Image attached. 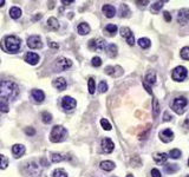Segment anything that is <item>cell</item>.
<instances>
[{
    "instance_id": "obj_29",
    "label": "cell",
    "mask_w": 189,
    "mask_h": 177,
    "mask_svg": "<svg viewBox=\"0 0 189 177\" xmlns=\"http://www.w3.org/2000/svg\"><path fill=\"white\" fill-rule=\"evenodd\" d=\"M105 32H108L109 34L111 35H115V33L117 32V26L113 25V24H109V25L105 26Z\"/></svg>"
},
{
    "instance_id": "obj_35",
    "label": "cell",
    "mask_w": 189,
    "mask_h": 177,
    "mask_svg": "<svg viewBox=\"0 0 189 177\" xmlns=\"http://www.w3.org/2000/svg\"><path fill=\"white\" fill-rule=\"evenodd\" d=\"M8 165V159L4 155H0V169H6Z\"/></svg>"
},
{
    "instance_id": "obj_10",
    "label": "cell",
    "mask_w": 189,
    "mask_h": 177,
    "mask_svg": "<svg viewBox=\"0 0 189 177\" xmlns=\"http://www.w3.org/2000/svg\"><path fill=\"white\" fill-rule=\"evenodd\" d=\"M27 45L31 48H41L43 47V43L39 35H31L27 39Z\"/></svg>"
},
{
    "instance_id": "obj_24",
    "label": "cell",
    "mask_w": 189,
    "mask_h": 177,
    "mask_svg": "<svg viewBox=\"0 0 189 177\" xmlns=\"http://www.w3.org/2000/svg\"><path fill=\"white\" fill-rule=\"evenodd\" d=\"M10 16H11L12 19H19L20 16H21V10H20L19 7L13 6L11 10H10Z\"/></svg>"
},
{
    "instance_id": "obj_18",
    "label": "cell",
    "mask_w": 189,
    "mask_h": 177,
    "mask_svg": "<svg viewBox=\"0 0 189 177\" xmlns=\"http://www.w3.org/2000/svg\"><path fill=\"white\" fill-rule=\"evenodd\" d=\"M103 13L105 14V17L108 18H112L115 14H116V8L113 7L112 5H104L103 8H102Z\"/></svg>"
},
{
    "instance_id": "obj_30",
    "label": "cell",
    "mask_w": 189,
    "mask_h": 177,
    "mask_svg": "<svg viewBox=\"0 0 189 177\" xmlns=\"http://www.w3.org/2000/svg\"><path fill=\"white\" fill-rule=\"evenodd\" d=\"M159 100L156 99V98H154V100H153V113H154V117H157V116H159Z\"/></svg>"
},
{
    "instance_id": "obj_26",
    "label": "cell",
    "mask_w": 189,
    "mask_h": 177,
    "mask_svg": "<svg viewBox=\"0 0 189 177\" xmlns=\"http://www.w3.org/2000/svg\"><path fill=\"white\" fill-rule=\"evenodd\" d=\"M144 82L147 84H150V85H154L156 83V73L155 72H149L147 76H145V80Z\"/></svg>"
},
{
    "instance_id": "obj_36",
    "label": "cell",
    "mask_w": 189,
    "mask_h": 177,
    "mask_svg": "<svg viewBox=\"0 0 189 177\" xmlns=\"http://www.w3.org/2000/svg\"><path fill=\"white\" fill-rule=\"evenodd\" d=\"M169 156L174 159L180 158V157H181V151H180L178 149H173V150H170V152H169Z\"/></svg>"
},
{
    "instance_id": "obj_47",
    "label": "cell",
    "mask_w": 189,
    "mask_h": 177,
    "mask_svg": "<svg viewBox=\"0 0 189 177\" xmlns=\"http://www.w3.org/2000/svg\"><path fill=\"white\" fill-rule=\"evenodd\" d=\"M143 86H144V88H145V90L148 91V93H150V94L153 93V91H151V88H150V86H149V85H148L145 82H143Z\"/></svg>"
},
{
    "instance_id": "obj_52",
    "label": "cell",
    "mask_w": 189,
    "mask_h": 177,
    "mask_svg": "<svg viewBox=\"0 0 189 177\" xmlns=\"http://www.w3.org/2000/svg\"><path fill=\"white\" fill-rule=\"evenodd\" d=\"M40 18H41V14H38L37 17L33 18V20H38V19H40Z\"/></svg>"
},
{
    "instance_id": "obj_54",
    "label": "cell",
    "mask_w": 189,
    "mask_h": 177,
    "mask_svg": "<svg viewBox=\"0 0 189 177\" xmlns=\"http://www.w3.org/2000/svg\"><path fill=\"white\" fill-rule=\"evenodd\" d=\"M54 7V2H50V6H48V8H52Z\"/></svg>"
},
{
    "instance_id": "obj_40",
    "label": "cell",
    "mask_w": 189,
    "mask_h": 177,
    "mask_svg": "<svg viewBox=\"0 0 189 177\" xmlns=\"http://www.w3.org/2000/svg\"><path fill=\"white\" fill-rule=\"evenodd\" d=\"M181 57L186 60H189V47H183L181 50Z\"/></svg>"
},
{
    "instance_id": "obj_9",
    "label": "cell",
    "mask_w": 189,
    "mask_h": 177,
    "mask_svg": "<svg viewBox=\"0 0 189 177\" xmlns=\"http://www.w3.org/2000/svg\"><path fill=\"white\" fill-rule=\"evenodd\" d=\"M121 34H122V37H124L127 39V43L129 45L132 46L135 44V38H134V34H132V32H131V30L129 27H122L121 29Z\"/></svg>"
},
{
    "instance_id": "obj_39",
    "label": "cell",
    "mask_w": 189,
    "mask_h": 177,
    "mask_svg": "<svg viewBox=\"0 0 189 177\" xmlns=\"http://www.w3.org/2000/svg\"><path fill=\"white\" fill-rule=\"evenodd\" d=\"M52 176L53 177H67V175H66V172H65L64 170H62V169H57V170L53 171Z\"/></svg>"
},
{
    "instance_id": "obj_41",
    "label": "cell",
    "mask_w": 189,
    "mask_h": 177,
    "mask_svg": "<svg viewBox=\"0 0 189 177\" xmlns=\"http://www.w3.org/2000/svg\"><path fill=\"white\" fill-rule=\"evenodd\" d=\"M0 111L8 112V104L6 100H0Z\"/></svg>"
},
{
    "instance_id": "obj_13",
    "label": "cell",
    "mask_w": 189,
    "mask_h": 177,
    "mask_svg": "<svg viewBox=\"0 0 189 177\" xmlns=\"http://www.w3.org/2000/svg\"><path fill=\"white\" fill-rule=\"evenodd\" d=\"M159 138L161 141L164 142V143H169L174 139V132L170 129H165L162 132H159Z\"/></svg>"
},
{
    "instance_id": "obj_48",
    "label": "cell",
    "mask_w": 189,
    "mask_h": 177,
    "mask_svg": "<svg viewBox=\"0 0 189 177\" xmlns=\"http://www.w3.org/2000/svg\"><path fill=\"white\" fill-rule=\"evenodd\" d=\"M48 45H50V47H51V48H58V44H57V43L50 41V43H48Z\"/></svg>"
},
{
    "instance_id": "obj_46",
    "label": "cell",
    "mask_w": 189,
    "mask_h": 177,
    "mask_svg": "<svg viewBox=\"0 0 189 177\" xmlns=\"http://www.w3.org/2000/svg\"><path fill=\"white\" fill-rule=\"evenodd\" d=\"M163 16H164V19H165V21H170L171 20V16H170V13L169 12H163Z\"/></svg>"
},
{
    "instance_id": "obj_55",
    "label": "cell",
    "mask_w": 189,
    "mask_h": 177,
    "mask_svg": "<svg viewBox=\"0 0 189 177\" xmlns=\"http://www.w3.org/2000/svg\"><path fill=\"white\" fill-rule=\"evenodd\" d=\"M127 177H134V176H132L131 174H128V175H127Z\"/></svg>"
},
{
    "instance_id": "obj_1",
    "label": "cell",
    "mask_w": 189,
    "mask_h": 177,
    "mask_svg": "<svg viewBox=\"0 0 189 177\" xmlns=\"http://www.w3.org/2000/svg\"><path fill=\"white\" fill-rule=\"evenodd\" d=\"M18 94V86L16 83L11 80H1L0 82V98L2 100L14 98Z\"/></svg>"
},
{
    "instance_id": "obj_51",
    "label": "cell",
    "mask_w": 189,
    "mask_h": 177,
    "mask_svg": "<svg viewBox=\"0 0 189 177\" xmlns=\"http://www.w3.org/2000/svg\"><path fill=\"white\" fill-rule=\"evenodd\" d=\"M171 119V116H169L168 112H164V120H170Z\"/></svg>"
},
{
    "instance_id": "obj_8",
    "label": "cell",
    "mask_w": 189,
    "mask_h": 177,
    "mask_svg": "<svg viewBox=\"0 0 189 177\" xmlns=\"http://www.w3.org/2000/svg\"><path fill=\"white\" fill-rule=\"evenodd\" d=\"M105 47V40L98 38V39H92L89 41V48L91 50H104Z\"/></svg>"
},
{
    "instance_id": "obj_31",
    "label": "cell",
    "mask_w": 189,
    "mask_h": 177,
    "mask_svg": "<svg viewBox=\"0 0 189 177\" xmlns=\"http://www.w3.org/2000/svg\"><path fill=\"white\" fill-rule=\"evenodd\" d=\"M164 169L168 174H174V172H176V171L178 170V165L177 164H167Z\"/></svg>"
},
{
    "instance_id": "obj_56",
    "label": "cell",
    "mask_w": 189,
    "mask_h": 177,
    "mask_svg": "<svg viewBox=\"0 0 189 177\" xmlns=\"http://www.w3.org/2000/svg\"><path fill=\"white\" fill-rule=\"evenodd\" d=\"M188 165H189V158H188Z\"/></svg>"
},
{
    "instance_id": "obj_57",
    "label": "cell",
    "mask_w": 189,
    "mask_h": 177,
    "mask_svg": "<svg viewBox=\"0 0 189 177\" xmlns=\"http://www.w3.org/2000/svg\"><path fill=\"white\" fill-rule=\"evenodd\" d=\"M187 177H189V175H188V176H187Z\"/></svg>"
},
{
    "instance_id": "obj_49",
    "label": "cell",
    "mask_w": 189,
    "mask_h": 177,
    "mask_svg": "<svg viewBox=\"0 0 189 177\" xmlns=\"http://www.w3.org/2000/svg\"><path fill=\"white\" fill-rule=\"evenodd\" d=\"M136 4L144 6V5H148V4H149V1H148V0H145V1H136Z\"/></svg>"
},
{
    "instance_id": "obj_42",
    "label": "cell",
    "mask_w": 189,
    "mask_h": 177,
    "mask_svg": "<svg viewBox=\"0 0 189 177\" xmlns=\"http://www.w3.org/2000/svg\"><path fill=\"white\" fill-rule=\"evenodd\" d=\"M98 90H99V92H102V93L106 92V90H108V84H106V82L102 80V82L99 83V85H98Z\"/></svg>"
},
{
    "instance_id": "obj_45",
    "label": "cell",
    "mask_w": 189,
    "mask_h": 177,
    "mask_svg": "<svg viewBox=\"0 0 189 177\" xmlns=\"http://www.w3.org/2000/svg\"><path fill=\"white\" fill-rule=\"evenodd\" d=\"M25 134L29 136H33L35 134V130L33 129V128H26V129H25Z\"/></svg>"
},
{
    "instance_id": "obj_23",
    "label": "cell",
    "mask_w": 189,
    "mask_h": 177,
    "mask_svg": "<svg viewBox=\"0 0 189 177\" xmlns=\"http://www.w3.org/2000/svg\"><path fill=\"white\" fill-rule=\"evenodd\" d=\"M89 32H90V26H89L86 23H82L78 25V33H79V34L85 35L88 34Z\"/></svg>"
},
{
    "instance_id": "obj_2",
    "label": "cell",
    "mask_w": 189,
    "mask_h": 177,
    "mask_svg": "<svg viewBox=\"0 0 189 177\" xmlns=\"http://www.w3.org/2000/svg\"><path fill=\"white\" fill-rule=\"evenodd\" d=\"M19 48H20V39L16 35H10L4 40V50H6L7 52H18Z\"/></svg>"
},
{
    "instance_id": "obj_7",
    "label": "cell",
    "mask_w": 189,
    "mask_h": 177,
    "mask_svg": "<svg viewBox=\"0 0 189 177\" xmlns=\"http://www.w3.org/2000/svg\"><path fill=\"white\" fill-rule=\"evenodd\" d=\"M76 100L73 99V98H71L69 96H66L63 98L62 100V106H63V109H65L66 111H71V110H73L75 107H76Z\"/></svg>"
},
{
    "instance_id": "obj_44",
    "label": "cell",
    "mask_w": 189,
    "mask_h": 177,
    "mask_svg": "<svg viewBox=\"0 0 189 177\" xmlns=\"http://www.w3.org/2000/svg\"><path fill=\"white\" fill-rule=\"evenodd\" d=\"M151 177H162L159 169H151Z\"/></svg>"
},
{
    "instance_id": "obj_28",
    "label": "cell",
    "mask_w": 189,
    "mask_h": 177,
    "mask_svg": "<svg viewBox=\"0 0 189 177\" xmlns=\"http://www.w3.org/2000/svg\"><path fill=\"white\" fill-rule=\"evenodd\" d=\"M138 45H140L142 48H148V47H150V45H151V41L149 40L148 38H141V39H138Z\"/></svg>"
},
{
    "instance_id": "obj_38",
    "label": "cell",
    "mask_w": 189,
    "mask_h": 177,
    "mask_svg": "<svg viewBox=\"0 0 189 177\" xmlns=\"http://www.w3.org/2000/svg\"><path fill=\"white\" fill-rule=\"evenodd\" d=\"M100 125L103 126V129L104 130H106V131H109V130H111L112 128H111V124L109 123L108 120H106L105 118H102L100 119Z\"/></svg>"
},
{
    "instance_id": "obj_33",
    "label": "cell",
    "mask_w": 189,
    "mask_h": 177,
    "mask_svg": "<svg viewBox=\"0 0 189 177\" xmlns=\"http://www.w3.org/2000/svg\"><path fill=\"white\" fill-rule=\"evenodd\" d=\"M167 2V1H156V2H154L153 5H151V10L153 11H159L162 7H163V4Z\"/></svg>"
},
{
    "instance_id": "obj_22",
    "label": "cell",
    "mask_w": 189,
    "mask_h": 177,
    "mask_svg": "<svg viewBox=\"0 0 189 177\" xmlns=\"http://www.w3.org/2000/svg\"><path fill=\"white\" fill-rule=\"evenodd\" d=\"M106 52H108V54H109V57L115 58V57L117 56L118 48H117V46H116L115 44H110L109 46L106 47Z\"/></svg>"
},
{
    "instance_id": "obj_11",
    "label": "cell",
    "mask_w": 189,
    "mask_h": 177,
    "mask_svg": "<svg viewBox=\"0 0 189 177\" xmlns=\"http://www.w3.org/2000/svg\"><path fill=\"white\" fill-rule=\"evenodd\" d=\"M177 21L181 25H184L189 21V10L188 8H182L177 13Z\"/></svg>"
},
{
    "instance_id": "obj_12",
    "label": "cell",
    "mask_w": 189,
    "mask_h": 177,
    "mask_svg": "<svg viewBox=\"0 0 189 177\" xmlns=\"http://www.w3.org/2000/svg\"><path fill=\"white\" fill-rule=\"evenodd\" d=\"M26 170L29 172V175H32V176H35V177L39 176L41 172L40 168L35 164V162H29V163L26 164Z\"/></svg>"
},
{
    "instance_id": "obj_5",
    "label": "cell",
    "mask_w": 189,
    "mask_h": 177,
    "mask_svg": "<svg viewBox=\"0 0 189 177\" xmlns=\"http://www.w3.org/2000/svg\"><path fill=\"white\" fill-rule=\"evenodd\" d=\"M187 76H188V71L184 66H177L174 69L173 73H171L173 79L176 80V82H182L183 79H186Z\"/></svg>"
},
{
    "instance_id": "obj_17",
    "label": "cell",
    "mask_w": 189,
    "mask_h": 177,
    "mask_svg": "<svg viewBox=\"0 0 189 177\" xmlns=\"http://www.w3.org/2000/svg\"><path fill=\"white\" fill-rule=\"evenodd\" d=\"M168 153L165 152H157L154 155V159H155V162L157 163V164H163L167 162V159H168Z\"/></svg>"
},
{
    "instance_id": "obj_16",
    "label": "cell",
    "mask_w": 189,
    "mask_h": 177,
    "mask_svg": "<svg viewBox=\"0 0 189 177\" xmlns=\"http://www.w3.org/2000/svg\"><path fill=\"white\" fill-rule=\"evenodd\" d=\"M12 152H13L16 158H19V157H21L23 153L25 152V147L21 145V144H16V145H13V148H12Z\"/></svg>"
},
{
    "instance_id": "obj_34",
    "label": "cell",
    "mask_w": 189,
    "mask_h": 177,
    "mask_svg": "<svg viewBox=\"0 0 189 177\" xmlns=\"http://www.w3.org/2000/svg\"><path fill=\"white\" fill-rule=\"evenodd\" d=\"M130 14V11L129 8H128V6L125 5V4H122L121 5V17H128Z\"/></svg>"
},
{
    "instance_id": "obj_27",
    "label": "cell",
    "mask_w": 189,
    "mask_h": 177,
    "mask_svg": "<svg viewBox=\"0 0 189 177\" xmlns=\"http://www.w3.org/2000/svg\"><path fill=\"white\" fill-rule=\"evenodd\" d=\"M53 163H58V162H62V161H65V159H69V157H65L60 153H52V157H51Z\"/></svg>"
},
{
    "instance_id": "obj_43",
    "label": "cell",
    "mask_w": 189,
    "mask_h": 177,
    "mask_svg": "<svg viewBox=\"0 0 189 177\" xmlns=\"http://www.w3.org/2000/svg\"><path fill=\"white\" fill-rule=\"evenodd\" d=\"M91 64H92V66H94V67H98V66L102 65V59H100L99 57H94L92 60H91Z\"/></svg>"
},
{
    "instance_id": "obj_53",
    "label": "cell",
    "mask_w": 189,
    "mask_h": 177,
    "mask_svg": "<svg viewBox=\"0 0 189 177\" xmlns=\"http://www.w3.org/2000/svg\"><path fill=\"white\" fill-rule=\"evenodd\" d=\"M4 5H5V0H0V7Z\"/></svg>"
},
{
    "instance_id": "obj_14",
    "label": "cell",
    "mask_w": 189,
    "mask_h": 177,
    "mask_svg": "<svg viewBox=\"0 0 189 177\" xmlns=\"http://www.w3.org/2000/svg\"><path fill=\"white\" fill-rule=\"evenodd\" d=\"M113 142L110 139V138H104L103 141H102V149H103V151L106 153H110L112 152V150H113Z\"/></svg>"
},
{
    "instance_id": "obj_3",
    "label": "cell",
    "mask_w": 189,
    "mask_h": 177,
    "mask_svg": "<svg viewBox=\"0 0 189 177\" xmlns=\"http://www.w3.org/2000/svg\"><path fill=\"white\" fill-rule=\"evenodd\" d=\"M67 135V131L65 128L60 126V125H56L51 131V142L53 143H59V142L64 141L65 137Z\"/></svg>"
},
{
    "instance_id": "obj_21",
    "label": "cell",
    "mask_w": 189,
    "mask_h": 177,
    "mask_svg": "<svg viewBox=\"0 0 189 177\" xmlns=\"http://www.w3.org/2000/svg\"><path fill=\"white\" fill-rule=\"evenodd\" d=\"M53 86L58 90H65L66 88V80L64 78H58L53 82Z\"/></svg>"
},
{
    "instance_id": "obj_19",
    "label": "cell",
    "mask_w": 189,
    "mask_h": 177,
    "mask_svg": "<svg viewBox=\"0 0 189 177\" xmlns=\"http://www.w3.org/2000/svg\"><path fill=\"white\" fill-rule=\"evenodd\" d=\"M32 97L35 98V100L37 103H41L43 100L45 99V94L41 90H32Z\"/></svg>"
},
{
    "instance_id": "obj_25",
    "label": "cell",
    "mask_w": 189,
    "mask_h": 177,
    "mask_svg": "<svg viewBox=\"0 0 189 177\" xmlns=\"http://www.w3.org/2000/svg\"><path fill=\"white\" fill-rule=\"evenodd\" d=\"M47 25H48V27L50 29H52V30H58L59 29V23H58V20L56 19V18H53L51 17L48 20H47Z\"/></svg>"
},
{
    "instance_id": "obj_37",
    "label": "cell",
    "mask_w": 189,
    "mask_h": 177,
    "mask_svg": "<svg viewBox=\"0 0 189 177\" xmlns=\"http://www.w3.org/2000/svg\"><path fill=\"white\" fill-rule=\"evenodd\" d=\"M88 86H89V92L91 94L94 93V88H96V85H94V78H90L88 82Z\"/></svg>"
},
{
    "instance_id": "obj_15",
    "label": "cell",
    "mask_w": 189,
    "mask_h": 177,
    "mask_svg": "<svg viewBox=\"0 0 189 177\" xmlns=\"http://www.w3.org/2000/svg\"><path fill=\"white\" fill-rule=\"evenodd\" d=\"M25 60L31 65H35L39 61V56L35 52H27L25 54Z\"/></svg>"
},
{
    "instance_id": "obj_32",
    "label": "cell",
    "mask_w": 189,
    "mask_h": 177,
    "mask_svg": "<svg viewBox=\"0 0 189 177\" xmlns=\"http://www.w3.org/2000/svg\"><path fill=\"white\" fill-rule=\"evenodd\" d=\"M41 117H43V122H44V123H46V124L51 123V120H52V116H51V113H48V112H46V111L41 113Z\"/></svg>"
},
{
    "instance_id": "obj_20",
    "label": "cell",
    "mask_w": 189,
    "mask_h": 177,
    "mask_svg": "<svg viewBox=\"0 0 189 177\" xmlns=\"http://www.w3.org/2000/svg\"><path fill=\"white\" fill-rule=\"evenodd\" d=\"M100 168L105 171H111L115 169V163L111 161H103L100 162Z\"/></svg>"
},
{
    "instance_id": "obj_50",
    "label": "cell",
    "mask_w": 189,
    "mask_h": 177,
    "mask_svg": "<svg viewBox=\"0 0 189 177\" xmlns=\"http://www.w3.org/2000/svg\"><path fill=\"white\" fill-rule=\"evenodd\" d=\"M73 1L72 0H62V4H65V5H71Z\"/></svg>"
},
{
    "instance_id": "obj_6",
    "label": "cell",
    "mask_w": 189,
    "mask_h": 177,
    "mask_svg": "<svg viewBox=\"0 0 189 177\" xmlns=\"http://www.w3.org/2000/svg\"><path fill=\"white\" fill-rule=\"evenodd\" d=\"M71 65H72V61H71L70 59L58 58L57 61H56V70H57V72H60V71L69 69Z\"/></svg>"
},
{
    "instance_id": "obj_4",
    "label": "cell",
    "mask_w": 189,
    "mask_h": 177,
    "mask_svg": "<svg viewBox=\"0 0 189 177\" xmlns=\"http://www.w3.org/2000/svg\"><path fill=\"white\" fill-rule=\"evenodd\" d=\"M188 104V99L186 97H177L174 99L171 104V109L176 112L177 115H182L184 112V107Z\"/></svg>"
}]
</instances>
